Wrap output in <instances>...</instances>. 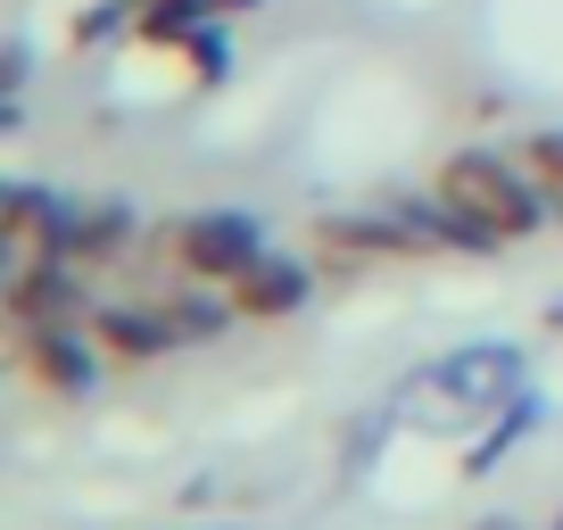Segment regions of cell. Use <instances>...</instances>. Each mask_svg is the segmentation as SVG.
<instances>
[{"label":"cell","mask_w":563,"mask_h":530,"mask_svg":"<svg viewBox=\"0 0 563 530\" xmlns=\"http://www.w3.org/2000/svg\"><path fill=\"white\" fill-rule=\"evenodd\" d=\"M547 332H563V299H555V307H547Z\"/></svg>","instance_id":"obj_21"},{"label":"cell","mask_w":563,"mask_h":530,"mask_svg":"<svg viewBox=\"0 0 563 530\" xmlns=\"http://www.w3.org/2000/svg\"><path fill=\"white\" fill-rule=\"evenodd\" d=\"M141 25V0H91L84 18H75V51H100V42H117V34H133Z\"/></svg>","instance_id":"obj_15"},{"label":"cell","mask_w":563,"mask_h":530,"mask_svg":"<svg viewBox=\"0 0 563 530\" xmlns=\"http://www.w3.org/2000/svg\"><path fill=\"white\" fill-rule=\"evenodd\" d=\"M464 530H522V514H481V522H464Z\"/></svg>","instance_id":"obj_18"},{"label":"cell","mask_w":563,"mask_h":530,"mask_svg":"<svg viewBox=\"0 0 563 530\" xmlns=\"http://www.w3.org/2000/svg\"><path fill=\"white\" fill-rule=\"evenodd\" d=\"M75 216H84V199L51 191V183H0V249H9V265H42V257H67L75 241Z\"/></svg>","instance_id":"obj_6"},{"label":"cell","mask_w":563,"mask_h":530,"mask_svg":"<svg viewBox=\"0 0 563 530\" xmlns=\"http://www.w3.org/2000/svg\"><path fill=\"white\" fill-rule=\"evenodd\" d=\"M522 389H530L522 340H464V349H448V356H431V365L406 373V398H440V407L464 415V423L497 415L506 398H522Z\"/></svg>","instance_id":"obj_2"},{"label":"cell","mask_w":563,"mask_h":530,"mask_svg":"<svg viewBox=\"0 0 563 530\" xmlns=\"http://www.w3.org/2000/svg\"><path fill=\"white\" fill-rule=\"evenodd\" d=\"M316 249L307 257H282V249H265V257H249L241 274H232V307H241V323H290L307 299H316Z\"/></svg>","instance_id":"obj_8"},{"label":"cell","mask_w":563,"mask_h":530,"mask_svg":"<svg viewBox=\"0 0 563 530\" xmlns=\"http://www.w3.org/2000/svg\"><path fill=\"white\" fill-rule=\"evenodd\" d=\"M183 530H241V522H183Z\"/></svg>","instance_id":"obj_22"},{"label":"cell","mask_w":563,"mask_h":530,"mask_svg":"<svg viewBox=\"0 0 563 530\" xmlns=\"http://www.w3.org/2000/svg\"><path fill=\"white\" fill-rule=\"evenodd\" d=\"M9 365H18V382H34L42 398H91V382H100V340L91 332H9Z\"/></svg>","instance_id":"obj_7"},{"label":"cell","mask_w":563,"mask_h":530,"mask_svg":"<svg viewBox=\"0 0 563 530\" xmlns=\"http://www.w3.org/2000/svg\"><path fill=\"white\" fill-rule=\"evenodd\" d=\"M389 208L422 232V249H431V257H497V249H506L473 208H464V199H448L440 183H422V191H389Z\"/></svg>","instance_id":"obj_9"},{"label":"cell","mask_w":563,"mask_h":530,"mask_svg":"<svg viewBox=\"0 0 563 530\" xmlns=\"http://www.w3.org/2000/svg\"><path fill=\"white\" fill-rule=\"evenodd\" d=\"M158 9H183V18H216V0H158Z\"/></svg>","instance_id":"obj_19"},{"label":"cell","mask_w":563,"mask_h":530,"mask_svg":"<svg viewBox=\"0 0 563 530\" xmlns=\"http://www.w3.org/2000/svg\"><path fill=\"white\" fill-rule=\"evenodd\" d=\"M406 257H431L422 232L406 224L398 208H340V216H316V265L323 274H373V265H406Z\"/></svg>","instance_id":"obj_5"},{"label":"cell","mask_w":563,"mask_h":530,"mask_svg":"<svg viewBox=\"0 0 563 530\" xmlns=\"http://www.w3.org/2000/svg\"><path fill=\"white\" fill-rule=\"evenodd\" d=\"M25 84H34V42L9 34V42H0V91H9V100H25Z\"/></svg>","instance_id":"obj_17"},{"label":"cell","mask_w":563,"mask_h":530,"mask_svg":"<svg viewBox=\"0 0 563 530\" xmlns=\"http://www.w3.org/2000/svg\"><path fill=\"white\" fill-rule=\"evenodd\" d=\"M547 530H563V514H555V522H547Z\"/></svg>","instance_id":"obj_23"},{"label":"cell","mask_w":563,"mask_h":530,"mask_svg":"<svg viewBox=\"0 0 563 530\" xmlns=\"http://www.w3.org/2000/svg\"><path fill=\"white\" fill-rule=\"evenodd\" d=\"M431 183H440L448 199H464L497 241H530V232L555 224V191L522 166V150L464 142V150H448V158H440V175H431Z\"/></svg>","instance_id":"obj_1"},{"label":"cell","mask_w":563,"mask_h":530,"mask_svg":"<svg viewBox=\"0 0 563 530\" xmlns=\"http://www.w3.org/2000/svg\"><path fill=\"white\" fill-rule=\"evenodd\" d=\"M539 423H547V398H539V389L506 398L497 415H481V431L464 440V464H456V473H464V481H489V473H497V464H506V456H514V448H522Z\"/></svg>","instance_id":"obj_13"},{"label":"cell","mask_w":563,"mask_h":530,"mask_svg":"<svg viewBox=\"0 0 563 530\" xmlns=\"http://www.w3.org/2000/svg\"><path fill=\"white\" fill-rule=\"evenodd\" d=\"M522 166L555 191V216H563V124H539V133H522Z\"/></svg>","instance_id":"obj_16"},{"label":"cell","mask_w":563,"mask_h":530,"mask_svg":"<svg viewBox=\"0 0 563 530\" xmlns=\"http://www.w3.org/2000/svg\"><path fill=\"white\" fill-rule=\"evenodd\" d=\"M141 241H150V232H141V208H133V199H84L67 257L84 265L91 283H100V274H117V265H133V249H141Z\"/></svg>","instance_id":"obj_11"},{"label":"cell","mask_w":563,"mask_h":530,"mask_svg":"<svg viewBox=\"0 0 563 530\" xmlns=\"http://www.w3.org/2000/svg\"><path fill=\"white\" fill-rule=\"evenodd\" d=\"M91 340H100V356L124 365V373H141V365H158V356L183 349L158 299H100L91 307Z\"/></svg>","instance_id":"obj_10"},{"label":"cell","mask_w":563,"mask_h":530,"mask_svg":"<svg viewBox=\"0 0 563 530\" xmlns=\"http://www.w3.org/2000/svg\"><path fill=\"white\" fill-rule=\"evenodd\" d=\"M158 307H166L183 349H216V340H232V323H241V307H232L224 283H183V274L158 290Z\"/></svg>","instance_id":"obj_12"},{"label":"cell","mask_w":563,"mask_h":530,"mask_svg":"<svg viewBox=\"0 0 563 530\" xmlns=\"http://www.w3.org/2000/svg\"><path fill=\"white\" fill-rule=\"evenodd\" d=\"M183 75H191L199 91H224L232 84V34H224V18H199L191 34H183Z\"/></svg>","instance_id":"obj_14"},{"label":"cell","mask_w":563,"mask_h":530,"mask_svg":"<svg viewBox=\"0 0 563 530\" xmlns=\"http://www.w3.org/2000/svg\"><path fill=\"white\" fill-rule=\"evenodd\" d=\"M150 257L183 283H232L249 257H265V224L249 208H191L150 232Z\"/></svg>","instance_id":"obj_3"},{"label":"cell","mask_w":563,"mask_h":530,"mask_svg":"<svg viewBox=\"0 0 563 530\" xmlns=\"http://www.w3.org/2000/svg\"><path fill=\"white\" fill-rule=\"evenodd\" d=\"M91 274L75 257H42V265H9L0 316L9 332H91Z\"/></svg>","instance_id":"obj_4"},{"label":"cell","mask_w":563,"mask_h":530,"mask_svg":"<svg viewBox=\"0 0 563 530\" xmlns=\"http://www.w3.org/2000/svg\"><path fill=\"white\" fill-rule=\"evenodd\" d=\"M249 9H265V0H216V18H249Z\"/></svg>","instance_id":"obj_20"}]
</instances>
